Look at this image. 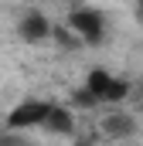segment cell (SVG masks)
<instances>
[{"label": "cell", "mask_w": 143, "mask_h": 146, "mask_svg": "<svg viewBox=\"0 0 143 146\" xmlns=\"http://www.w3.org/2000/svg\"><path fill=\"white\" fill-rule=\"evenodd\" d=\"M55 37H58V44H65V48H75V34H68L65 27H58V31H55Z\"/></svg>", "instance_id": "7"}, {"label": "cell", "mask_w": 143, "mask_h": 146, "mask_svg": "<svg viewBox=\"0 0 143 146\" xmlns=\"http://www.w3.org/2000/svg\"><path fill=\"white\" fill-rule=\"evenodd\" d=\"M21 31H24V37L37 41V37H48V34H51V24H48L41 14H31V17L24 21V27H21Z\"/></svg>", "instance_id": "3"}, {"label": "cell", "mask_w": 143, "mask_h": 146, "mask_svg": "<svg viewBox=\"0 0 143 146\" xmlns=\"http://www.w3.org/2000/svg\"><path fill=\"white\" fill-rule=\"evenodd\" d=\"M68 24H72V31L82 34L85 41H99L102 37V14L99 10H75Z\"/></svg>", "instance_id": "2"}, {"label": "cell", "mask_w": 143, "mask_h": 146, "mask_svg": "<svg viewBox=\"0 0 143 146\" xmlns=\"http://www.w3.org/2000/svg\"><path fill=\"white\" fill-rule=\"evenodd\" d=\"M102 126H106V133H112V136H130V133H133V119H130V115H123V112L109 115Z\"/></svg>", "instance_id": "4"}, {"label": "cell", "mask_w": 143, "mask_h": 146, "mask_svg": "<svg viewBox=\"0 0 143 146\" xmlns=\"http://www.w3.org/2000/svg\"><path fill=\"white\" fill-rule=\"evenodd\" d=\"M140 14H143V7H140Z\"/></svg>", "instance_id": "8"}, {"label": "cell", "mask_w": 143, "mask_h": 146, "mask_svg": "<svg viewBox=\"0 0 143 146\" xmlns=\"http://www.w3.org/2000/svg\"><path fill=\"white\" fill-rule=\"evenodd\" d=\"M112 82H116V78H109L106 72H92V75H89V92L102 102V99H106V92L112 88Z\"/></svg>", "instance_id": "5"}, {"label": "cell", "mask_w": 143, "mask_h": 146, "mask_svg": "<svg viewBox=\"0 0 143 146\" xmlns=\"http://www.w3.org/2000/svg\"><path fill=\"white\" fill-rule=\"evenodd\" d=\"M48 112H51V106H44V102H24V106H17V109L10 112L7 126H10V129H24V126L48 122Z\"/></svg>", "instance_id": "1"}, {"label": "cell", "mask_w": 143, "mask_h": 146, "mask_svg": "<svg viewBox=\"0 0 143 146\" xmlns=\"http://www.w3.org/2000/svg\"><path fill=\"white\" fill-rule=\"evenodd\" d=\"M48 129H55V133H72V115L65 109H55L51 106V112H48V122H44Z\"/></svg>", "instance_id": "6"}]
</instances>
